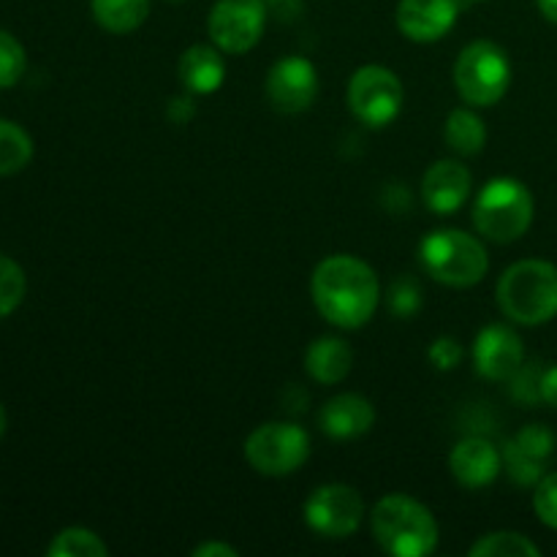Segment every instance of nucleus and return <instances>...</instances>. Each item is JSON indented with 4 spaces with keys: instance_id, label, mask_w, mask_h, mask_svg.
Returning a JSON list of instances; mask_svg holds the SVG:
<instances>
[{
    "instance_id": "2eb2a0df",
    "label": "nucleus",
    "mask_w": 557,
    "mask_h": 557,
    "mask_svg": "<svg viewBox=\"0 0 557 557\" xmlns=\"http://www.w3.org/2000/svg\"><path fill=\"white\" fill-rule=\"evenodd\" d=\"M473 177L460 161L433 163L422 177V199L424 207L435 215H451L471 199Z\"/></svg>"
},
{
    "instance_id": "f03ea898",
    "label": "nucleus",
    "mask_w": 557,
    "mask_h": 557,
    "mask_svg": "<svg viewBox=\"0 0 557 557\" xmlns=\"http://www.w3.org/2000/svg\"><path fill=\"white\" fill-rule=\"evenodd\" d=\"M370 528L386 555L424 557L438 547V522L411 495H386L373 506Z\"/></svg>"
},
{
    "instance_id": "412c9836",
    "label": "nucleus",
    "mask_w": 557,
    "mask_h": 557,
    "mask_svg": "<svg viewBox=\"0 0 557 557\" xmlns=\"http://www.w3.org/2000/svg\"><path fill=\"white\" fill-rule=\"evenodd\" d=\"M444 139L451 152L471 158L479 156L484 150V145H487V128H484V120L476 112H471V109H455L446 117Z\"/></svg>"
},
{
    "instance_id": "0eeeda50",
    "label": "nucleus",
    "mask_w": 557,
    "mask_h": 557,
    "mask_svg": "<svg viewBox=\"0 0 557 557\" xmlns=\"http://www.w3.org/2000/svg\"><path fill=\"white\" fill-rule=\"evenodd\" d=\"M308 457L310 435L294 422H267L245 441V460L261 476H292Z\"/></svg>"
},
{
    "instance_id": "9d476101",
    "label": "nucleus",
    "mask_w": 557,
    "mask_h": 557,
    "mask_svg": "<svg viewBox=\"0 0 557 557\" xmlns=\"http://www.w3.org/2000/svg\"><path fill=\"white\" fill-rule=\"evenodd\" d=\"M364 520V500L348 484L315 487L305 500V522L324 539H348Z\"/></svg>"
},
{
    "instance_id": "f704fd0d",
    "label": "nucleus",
    "mask_w": 557,
    "mask_h": 557,
    "mask_svg": "<svg viewBox=\"0 0 557 557\" xmlns=\"http://www.w3.org/2000/svg\"><path fill=\"white\" fill-rule=\"evenodd\" d=\"M5 428H9V417H5V408L0 406V438L5 435Z\"/></svg>"
},
{
    "instance_id": "bb28decb",
    "label": "nucleus",
    "mask_w": 557,
    "mask_h": 557,
    "mask_svg": "<svg viewBox=\"0 0 557 557\" xmlns=\"http://www.w3.org/2000/svg\"><path fill=\"white\" fill-rule=\"evenodd\" d=\"M542 364L522 362V368L509 379L511 397H515L517 403H522V406H539V403H542Z\"/></svg>"
},
{
    "instance_id": "a211bd4d",
    "label": "nucleus",
    "mask_w": 557,
    "mask_h": 557,
    "mask_svg": "<svg viewBox=\"0 0 557 557\" xmlns=\"http://www.w3.org/2000/svg\"><path fill=\"white\" fill-rule=\"evenodd\" d=\"M180 82H183L185 92L190 96H210V92L221 90L226 82V63L218 47H207V44H194L180 54Z\"/></svg>"
},
{
    "instance_id": "a878e982",
    "label": "nucleus",
    "mask_w": 557,
    "mask_h": 557,
    "mask_svg": "<svg viewBox=\"0 0 557 557\" xmlns=\"http://www.w3.org/2000/svg\"><path fill=\"white\" fill-rule=\"evenodd\" d=\"M25 47L9 30H0V87H14L25 74Z\"/></svg>"
},
{
    "instance_id": "f8f14e48",
    "label": "nucleus",
    "mask_w": 557,
    "mask_h": 557,
    "mask_svg": "<svg viewBox=\"0 0 557 557\" xmlns=\"http://www.w3.org/2000/svg\"><path fill=\"white\" fill-rule=\"evenodd\" d=\"M555 433L549 428H544V424H528V428H522L504 449V462L511 482L520 484V487H536L544 479L549 457L555 455Z\"/></svg>"
},
{
    "instance_id": "473e14b6",
    "label": "nucleus",
    "mask_w": 557,
    "mask_h": 557,
    "mask_svg": "<svg viewBox=\"0 0 557 557\" xmlns=\"http://www.w3.org/2000/svg\"><path fill=\"white\" fill-rule=\"evenodd\" d=\"M542 403H547L549 408H557V364H553V368H544Z\"/></svg>"
},
{
    "instance_id": "5701e85b",
    "label": "nucleus",
    "mask_w": 557,
    "mask_h": 557,
    "mask_svg": "<svg viewBox=\"0 0 557 557\" xmlns=\"http://www.w3.org/2000/svg\"><path fill=\"white\" fill-rule=\"evenodd\" d=\"M471 557H539L542 549L531 542L528 536L515 531H498V533H487L479 542L471 544L468 549Z\"/></svg>"
},
{
    "instance_id": "c756f323",
    "label": "nucleus",
    "mask_w": 557,
    "mask_h": 557,
    "mask_svg": "<svg viewBox=\"0 0 557 557\" xmlns=\"http://www.w3.org/2000/svg\"><path fill=\"white\" fill-rule=\"evenodd\" d=\"M430 362L438 370H455L460 368L462 362V346L455 341V337H438V341L430 346L428 351Z\"/></svg>"
},
{
    "instance_id": "dca6fc26",
    "label": "nucleus",
    "mask_w": 557,
    "mask_h": 557,
    "mask_svg": "<svg viewBox=\"0 0 557 557\" xmlns=\"http://www.w3.org/2000/svg\"><path fill=\"white\" fill-rule=\"evenodd\" d=\"M500 466H504V455L495 449L493 441L479 438V435L460 441L449 455L451 476L468 490H482L493 484L498 479Z\"/></svg>"
},
{
    "instance_id": "72a5a7b5",
    "label": "nucleus",
    "mask_w": 557,
    "mask_h": 557,
    "mask_svg": "<svg viewBox=\"0 0 557 557\" xmlns=\"http://www.w3.org/2000/svg\"><path fill=\"white\" fill-rule=\"evenodd\" d=\"M536 5H539V11H542L544 20L557 25V0H536Z\"/></svg>"
},
{
    "instance_id": "2f4dec72",
    "label": "nucleus",
    "mask_w": 557,
    "mask_h": 557,
    "mask_svg": "<svg viewBox=\"0 0 557 557\" xmlns=\"http://www.w3.org/2000/svg\"><path fill=\"white\" fill-rule=\"evenodd\" d=\"M194 557H239L237 549L232 544H223V542H205L199 547H194Z\"/></svg>"
},
{
    "instance_id": "6e6552de",
    "label": "nucleus",
    "mask_w": 557,
    "mask_h": 557,
    "mask_svg": "<svg viewBox=\"0 0 557 557\" xmlns=\"http://www.w3.org/2000/svg\"><path fill=\"white\" fill-rule=\"evenodd\" d=\"M348 109L368 128H386L403 112L406 90L395 71L384 65H362L348 82Z\"/></svg>"
},
{
    "instance_id": "f257e3e1",
    "label": "nucleus",
    "mask_w": 557,
    "mask_h": 557,
    "mask_svg": "<svg viewBox=\"0 0 557 557\" xmlns=\"http://www.w3.org/2000/svg\"><path fill=\"white\" fill-rule=\"evenodd\" d=\"M315 310L341 330H359L373 319L381 283L373 267L357 256H326L310 277Z\"/></svg>"
},
{
    "instance_id": "b1692460",
    "label": "nucleus",
    "mask_w": 557,
    "mask_h": 557,
    "mask_svg": "<svg viewBox=\"0 0 557 557\" xmlns=\"http://www.w3.org/2000/svg\"><path fill=\"white\" fill-rule=\"evenodd\" d=\"M49 557H107L109 547L101 536L87 528H65L52 539L47 549Z\"/></svg>"
},
{
    "instance_id": "423d86ee",
    "label": "nucleus",
    "mask_w": 557,
    "mask_h": 557,
    "mask_svg": "<svg viewBox=\"0 0 557 557\" xmlns=\"http://www.w3.org/2000/svg\"><path fill=\"white\" fill-rule=\"evenodd\" d=\"M451 76L468 107H493L511 85V60L498 44L471 41L457 58Z\"/></svg>"
},
{
    "instance_id": "4468645a",
    "label": "nucleus",
    "mask_w": 557,
    "mask_h": 557,
    "mask_svg": "<svg viewBox=\"0 0 557 557\" xmlns=\"http://www.w3.org/2000/svg\"><path fill=\"white\" fill-rule=\"evenodd\" d=\"M460 16L457 0H400L397 3V27L417 44H433L449 36Z\"/></svg>"
},
{
    "instance_id": "e433bc0d",
    "label": "nucleus",
    "mask_w": 557,
    "mask_h": 557,
    "mask_svg": "<svg viewBox=\"0 0 557 557\" xmlns=\"http://www.w3.org/2000/svg\"><path fill=\"white\" fill-rule=\"evenodd\" d=\"M468 3H484V0H468Z\"/></svg>"
},
{
    "instance_id": "cd10ccee",
    "label": "nucleus",
    "mask_w": 557,
    "mask_h": 557,
    "mask_svg": "<svg viewBox=\"0 0 557 557\" xmlns=\"http://www.w3.org/2000/svg\"><path fill=\"white\" fill-rule=\"evenodd\" d=\"M422 308V288L413 277L403 275L389 288V310L397 319H411Z\"/></svg>"
},
{
    "instance_id": "1a4fd4ad",
    "label": "nucleus",
    "mask_w": 557,
    "mask_h": 557,
    "mask_svg": "<svg viewBox=\"0 0 557 557\" xmlns=\"http://www.w3.org/2000/svg\"><path fill=\"white\" fill-rule=\"evenodd\" d=\"M267 0H218L207 16L210 41L226 54H245L261 41Z\"/></svg>"
},
{
    "instance_id": "c9c22d12",
    "label": "nucleus",
    "mask_w": 557,
    "mask_h": 557,
    "mask_svg": "<svg viewBox=\"0 0 557 557\" xmlns=\"http://www.w3.org/2000/svg\"><path fill=\"white\" fill-rule=\"evenodd\" d=\"M166 3H183V0H166Z\"/></svg>"
},
{
    "instance_id": "39448f33",
    "label": "nucleus",
    "mask_w": 557,
    "mask_h": 557,
    "mask_svg": "<svg viewBox=\"0 0 557 557\" xmlns=\"http://www.w3.org/2000/svg\"><path fill=\"white\" fill-rule=\"evenodd\" d=\"M419 261L433 281L451 288H468L484 281L490 270V256L482 239L460 228H438L419 245Z\"/></svg>"
},
{
    "instance_id": "9b49d317",
    "label": "nucleus",
    "mask_w": 557,
    "mask_h": 557,
    "mask_svg": "<svg viewBox=\"0 0 557 557\" xmlns=\"http://www.w3.org/2000/svg\"><path fill=\"white\" fill-rule=\"evenodd\" d=\"M319 96V71L302 54H286L267 74V101L281 114H299Z\"/></svg>"
},
{
    "instance_id": "6ab92c4d",
    "label": "nucleus",
    "mask_w": 557,
    "mask_h": 557,
    "mask_svg": "<svg viewBox=\"0 0 557 557\" xmlns=\"http://www.w3.org/2000/svg\"><path fill=\"white\" fill-rule=\"evenodd\" d=\"M351 346H348L343 337L335 335L319 337V341L310 343L308 351H305V370H308V375L315 384H341V381L351 373Z\"/></svg>"
},
{
    "instance_id": "393cba45",
    "label": "nucleus",
    "mask_w": 557,
    "mask_h": 557,
    "mask_svg": "<svg viewBox=\"0 0 557 557\" xmlns=\"http://www.w3.org/2000/svg\"><path fill=\"white\" fill-rule=\"evenodd\" d=\"M27 292V277L14 259L0 253V319L14 313Z\"/></svg>"
},
{
    "instance_id": "aec40b11",
    "label": "nucleus",
    "mask_w": 557,
    "mask_h": 557,
    "mask_svg": "<svg viewBox=\"0 0 557 557\" xmlns=\"http://www.w3.org/2000/svg\"><path fill=\"white\" fill-rule=\"evenodd\" d=\"M92 20L114 36L139 30L150 16V0H90Z\"/></svg>"
},
{
    "instance_id": "7ed1b4c3",
    "label": "nucleus",
    "mask_w": 557,
    "mask_h": 557,
    "mask_svg": "<svg viewBox=\"0 0 557 557\" xmlns=\"http://www.w3.org/2000/svg\"><path fill=\"white\" fill-rule=\"evenodd\" d=\"M495 299L515 324H547L557 315V267L542 259L517 261L500 275Z\"/></svg>"
},
{
    "instance_id": "f3484780",
    "label": "nucleus",
    "mask_w": 557,
    "mask_h": 557,
    "mask_svg": "<svg viewBox=\"0 0 557 557\" xmlns=\"http://www.w3.org/2000/svg\"><path fill=\"white\" fill-rule=\"evenodd\" d=\"M375 424V408L362 395H337L319 411V428L335 441H354L370 433Z\"/></svg>"
},
{
    "instance_id": "7c9ffc66",
    "label": "nucleus",
    "mask_w": 557,
    "mask_h": 557,
    "mask_svg": "<svg viewBox=\"0 0 557 557\" xmlns=\"http://www.w3.org/2000/svg\"><path fill=\"white\" fill-rule=\"evenodd\" d=\"M194 98L196 96H180V98H172V101H169V120H172V123H177V125H183V123H188L190 117H194L196 114V107H194Z\"/></svg>"
},
{
    "instance_id": "20e7f679",
    "label": "nucleus",
    "mask_w": 557,
    "mask_h": 557,
    "mask_svg": "<svg viewBox=\"0 0 557 557\" xmlns=\"http://www.w3.org/2000/svg\"><path fill=\"white\" fill-rule=\"evenodd\" d=\"M533 194L515 177H495L479 190L473 201V226L482 237L498 245H509L525 237L533 223Z\"/></svg>"
},
{
    "instance_id": "c85d7f7f",
    "label": "nucleus",
    "mask_w": 557,
    "mask_h": 557,
    "mask_svg": "<svg viewBox=\"0 0 557 557\" xmlns=\"http://www.w3.org/2000/svg\"><path fill=\"white\" fill-rule=\"evenodd\" d=\"M533 509L536 517L547 528L557 531V471L544 473L542 482L536 484V493H533Z\"/></svg>"
},
{
    "instance_id": "4be33fe9",
    "label": "nucleus",
    "mask_w": 557,
    "mask_h": 557,
    "mask_svg": "<svg viewBox=\"0 0 557 557\" xmlns=\"http://www.w3.org/2000/svg\"><path fill=\"white\" fill-rule=\"evenodd\" d=\"M33 161V139L11 120H0V177L22 172Z\"/></svg>"
},
{
    "instance_id": "ddd939ff",
    "label": "nucleus",
    "mask_w": 557,
    "mask_h": 557,
    "mask_svg": "<svg viewBox=\"0 0 557 557\" xmlns=\"http://www.w3.org/2000/svg\"><path fill=\"white\" fill-rule=\"evenodd\" d=\"M525 362L520 335L504 324H490L473 341V370L487 381H509Z\"/></svg>"
}]
</instances>
